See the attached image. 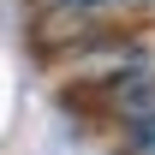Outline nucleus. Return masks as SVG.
<instances>
[{"label": "nucleus", "instance_id": "2", "mask_svg": "<svg viewBox=\"0 0 155 155\" xmlns=\"http://www.w3.org/2000/svg\"><path fill=\"white\" fill-rule=\"evenodd\" d=\"M66 6H107V0H66Z\"/></svg>", "mask_w": 155, "mask_h": 155}, {"label": "nucleus", "instance_id": "1", "mask_svg": "<svg viewBox=\"0 0 155 155\" xmlns=\"http://www.w3.org/2000/svg\"><path fill=\"white\" fill-rule=\"evenodd\" d=\"M125 155H155V114L125 125Z\"/></svg>", "mask_w": 155, "mask_h": 155}]
</instances>
